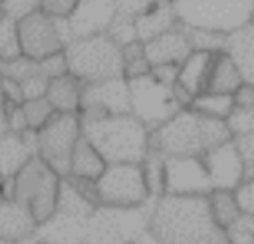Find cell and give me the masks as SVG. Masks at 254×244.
Segmentation results:
<instances>
[{"mask_svg": "<svg viewBox=\"0 0 254 244\" xmlns=\"http://www.w3.org/2000/svg\"><path fill=\"white\" fill-rule=\"evenodd\" d=\"M244 81L236 61L230 58V54L226 52H218L210 69V77H208V85L206 91H214V93H228L232 95Z\"/></svg>", "mask_w": 254, "mask_h": 244, "instance_id": "d4e9b609", "label": "cell"}, {"mask_svg": "<svg viewBox=\"0 0 254 244\" xmlns=\"http://www.w3.org/2000/svg\"><path fill=\"white\" fill-rule=\"evenodd\" d=\"M224 52L236 61L246 83L254 85V28L248 24L226 36Z\"/></svg>", "mask_w": 254, "mask_h": 244, "instance_id": "cb8c5ba5", "label": "cell"}, {"mask_svg": "<svg viewBox=\"0 0 254 244\" xmlns=\"http://www.w3.org/2000/svg\"><path fill=\"white\" fill-rule=\"evenodd\" d=\"M119 48L131 44V42H137V26H135V20H129V18H123V16H117L113 18V22L109 24L107 32H105Z\"/></svg>", "mask_w": 254, "mask_h": 244, "instance_id": "e575fe53", "label": "cell"}, {"mask_svg": "<svg viewBox=\"0 0 254 244\" xmlns=\"http://www.w3.org/2000/svg\"><path fill=\"white\" fill-rule=\"evenodd\" d=\"M81 119L75 113H56L36 137V155L62 179L69 175L75 143L81 139Z\"/></svg>", "mask_w": 254, "mask_h": 244, "instance_id": "ba28073f", "label": "cell"}, {"mask_svg": "<svg viewBox=\"0 0 254 244\" xmlns=\"http://www.w3.org/2000/svg\"><path fill=\"white\" fill-rule=\"evenodd\" d=\"M38 67H40V73L48 79H54V77H60V75H65L69 73V67H67V58H65V50L64 52H58L54 56H48L44 60L38 61Z\"/></svg>", "mask_w": 254, "mask_h": 244, "instance_id": "74e56055", "label": "cell"}, {"mask_svg": "<svg viewBox=\"0 0 254 244\" xmlns=\"http://www.w3.org/2000/svg\"><path fill=\"white\" fill-rule=\"evenodd\" d=\"M115 18V0H79L69 18L58 20L65 46L79 38L105 34Z\"/></svg>", "mask_w": 254, "mask_h": 244, "instance_id": "4fadbf2b", "label": "cell"}, {"mask_svg": "<svg viewBox=\"0 0 254 244\" xmlns=\"http://www.w3.org/2000/svg\"><path fill=\"white\" fill-rule=\"evenodd\" d=\"M131 113L129 81L125 77H111L103 81L83 83L79 119H97L105 115Z\"/></svg>", "mask_w": 254, "mask_h": 244, "instance_id": "7c38bea8", "label": "cell"}, {"mask_svg": "<svg viewBox=\"0 0 254 244\" xmlns=\"http://www.w3.org/2000/svg\"><path fill=\"white\" fill-rule=\"evenodd\" d=\"M206 202H208V210H210L212 222L222 232L242 214V208H240L236 190L214 188V190H210L206 194Z\"/></svg>", "mask_w": 254, "mask_h": 244, "instance_id": "484cf974", "label": "cell"}, {"mask_svg": "<svg viewBox=\"0 0 254 244\" xmlns=\"http://www.w3.org/2000/svg\"><path fill=\"white\" fill-rule=\"evenodd\" d=\"M208 179L214 188L222 190H236L244 183V163L236 151L234 141H226L202 155Z\"/></svg>", "mask_w": 254, "mask_h": 244, "instance_id": "9a60e30c", "label": "cell"}, {"mask_svg": "<svg viewBox=\"0 0 254 244\" xmlns=\"http://www.w3.org/2000/svg\"><path fill=\"white\" fill-rule=\"evenodd\" d=\"M85 228H87L85 218H75L56 212L48 222L38 226L36 236L44 244H83Z\"/></svg>", "mask_w": 254, "mask_h": 244, "instance_id": "d6986e66", "label": "cell"}, {"mask_svg": "<svg viewBox=\"0 0 254 244\" xmlns=\"http://www.w3.org/2000/svg\"><path fill=\"white\" fill-rule=\"evenodd\" d=\"M22 109H24V117H26L28 129L30 131H36V133L56 115V109L52 107V103L46 97L26 99L22 103Z\"/></svg>", "mask_w": 254, "mask_h": 244, "instance_id": "f546056e", "label": "cell"}, {"mask_svg": "<svg viewBox=\"0 0 254 244\" xmlns=\"http://www.w3.org/2000/svg\"><path fill=\"white\" fill-rule=\"evenodd\" d=\"M121 60H123V77L127 81L151 73V61L147 58L145 42H141V40L123 46L121 48Z\"/></svg>", "mask_w": 254, "mask_h": 244, "instance_id": "83f0119b", "label": "cell"}, {"mask_svg": "<svg viewBox=\"0 0 254 244\" xmlns=\"http://www.w3.org/2000/svg\"><path fill=\"white\" fill-rule=\"evenodd\" d=\"M151 75L155 79H159L165 85H175L177 77H179V65L177 63H163V65H153L151 67Z\"/></svg>", "mask_w": 254, "mask_h": 244, "instance_id": "7bdbcfd3", "label": "cell"}, {"mask_svg": "<svg viewBox=\"0 0 254 244\" xmlns=\"http://www.w3.org/2000/svg\"><path fill=\"white\" fill-rule=\"evenodd\" d=\"M16 34L20 44V54L34 61L65 50L64 36L60 32L58 20L36 10L16 22Z\"/></svg>", "mask_w": 254, "mask_h": 244, "instance_id": "8fae6325", "label": "cell"}, {"mask_svg": "<svg viewBox=\"0 0 254 244\" xmlns=\"http://www.w3.org/2000/svg\"><path fill=\"white\" fill-rule=\"evenodd\" d=\"M105 169H107V161L103 159L99 149L87 137L81 135V139L73 147L71 163H69V175L67 177L95 183L103 175Z\"/></svg>", "mask_w": 254, "mask_h": 244, "instance_id": "44dd1931", "label": "cell"}, {"mask_svg": "<svg viewBox=\"0 0 254 244\" xmlns=\"http://www.w3.org/2000/svg\"><path fill=\"white\" fill-rule=\"evenodd\" d=\"M62 177L54 173L38 155L14 177V200L24 204L38 226L58 212Z\"/></svg>", "mask_w": 254, "mask_h": 244, "instance_id": "5b68a950", "label": "cell"}, {"mask_svg": "<svg viewBox=\"0 0 254 244\" xmlns=\"http://www.w3.org/2000/svg\"><path fill=\"white\" fill-rule=\"evenodd\" d=\"M173 8L181 26L228 36L250 24L254 0H175Z\"/></svg>", "mask_w": 254, "mask_h": 244, "instance_id": "277c9868", "label": "cell"}, {"mask_svg": "<svg viewBox=\"0 0 254 244\" xmlns=\"http://www.w3.org/2000/svg\"><path fill=\"white\" fill-rule=\"evenodd\" d=\"M0 244H20V242H16V240H10V238H2V236H0Z\"/></svg>", "mask_w": 254, "mask_h": 244, "instance_id": "7dc6e473", "label": "cell"}, {"mask_svg": "<svg viewBox=\"0 0 254 244\" xmlns=\"http://www.w3.org/2000/svg\"><path fill=\"white\" fill-rule=\"evenodd\" d=\"M38 224L32 212L18 200H0V236L22 242L34 236Z\"/></svg>", "mask_w": 254, "mask_h": 244, "instance_id": "ffe728a7", "label": "cell"}, {"mask_svg": "<svg viewBox=\"0 0 254 244\" xmlns=\"http://www.w3.org/2000/svg\"><path fill=\"white\" fill-rule=\"evenodd\" d=\"M81 93H83V83L75 75L65 73V75L50 79L46 99L52 103L56 113H75V115H79Z\"/></svg>", "mask_w": 254, "mask_h": 244, "instance_id": "7402d4cb", "label": "cell"}, {"mask_svg": "<svg viewBox=\"0 0 254 244\" xmlns=\"http://www.w3.org/2000/svg\"><path fill=\"white\" fill-rule=\"evenodd\" d=\"M214 58H216V54L192 50V52L181 61V65H179L177 83H179L187 93H190L192 97H196L198 93L206 91Z\"/></svg>", "mask_w": 254, "mask_h": 244, "instance_id": "ac0fdd59", "label": "cell"}, {"mask_svg": "<svg viewBox=\"0 0 254 244\" xmlns=\"http://www.w3.org/2000/svg\"><path fill=\"white\" fill-rule=\"evenodd\" d=\"M137 38L141 42H149L173 28L179 26L173 2H155L143 16L137 18Z\"/></svg>", "mask_w": 254, "mask_h": 244, "instance_id": "603a6c76", "label": "cell"}, {"mask_svg": "<svg viewBox=\"0 0 254 244\" xmlns=\"http://www.w3.org/2000/svg\"><path fill=\"white\" fill-rule=\"evenodd\" d=\"M151 204L141 208H95L87 220L83 244H133L147 232Z\"/></svg>", "mask_w": 254, "mask_h": 244, "instance_id": "52a82bcc", "label": "cell"}, {"mask_svg": "<svg viewBox=\"0 0 254 244\" xmlns=\"http://www.w3.org/2000/svg\"><path fill=\"white\" fill-rule=\"evenodd\" d=\"M133 244H163V242H161V240H157V238L147 230V232H143V234H141Z\"/></svg>", "mask_w": 254, "mask_h": 244, "instance_id": "bcb514c9", "label": "cell"}, {"mask_svg": "<svg viewBox=\"0 0 254 244\" xmlns=\"http://www.w3.org/2000/svg\"><path fill=\"white\" fill-rule=\"evenodd\" d=\"M155 2L157 0H115V14L137 22V18L143 16Z\"/></svg>", "mask_w": 254, "mask_h": 244, "instance_id": "ab89813d", "label": "cell"}, {"mask_svg": "<svg viewBox=\"0 0 254 244\" xmlns=\"http://www.w3.org/2000/svg\"><path fill=\"white\" fill-rule=\"evenodd\" d=\"M151 151L163 157H202L200 115L192 109H181L163 125L151 129Z\"/></svg>", "mask_w": 254, "mask_h": 244, "instance_id": "9c48e42d", "label": "cell"}, {"mask_svg": "<svg viewBox=\"0 0 254 244\" xmlns=\"http://www.w3.org/2000/svg\"><path fill=\"white\" fill-rule=\"evenodd\" d=\"M196 244H228V240H226V236H224L222 230H214L212 234H208L206 238L198 240Z\"/></svg>", "mask_w": 254, "mask_h": 244, "instance_id": "f6af8a7d", "label": "cell"}, {"mask_svg": "<svg viewBox=\"0 0 254 244\" xmlns=\"http://www.w3.org/2000/svg\"><path fill=\"white\" fill-rule=\"evenodd\" d=\"M147 230L163 244H196L218 228L206 196L163 194L151 204Z\"/></svg>", "mask_w": 254, "mask_h": 244, "instance_id": "6da1fadb", "label": "cell"}, {"mask_svg": "<svg viewBox=\"0 0 254 244\" xmlns=\"http://www.w3.org/2000/svg\"><path fill=\"white\" fill-rule=\"evenodd\" d=\"M194 113L202 115V117H212V119H224L230 115V111L234 109V97L228 93H214V91H202L198 93L190 107Z\"/></svg>", "mask_w": 254, "mask_h": 244, "instance_id": "4316f807", "label": "cell"}, {"mask_svg": "<svg viewBox=\"0 0 254 244\" xmlns=\"http://www.w3.org/2000/svg\"><path fill=\"white\" fill-rule=\"evenodd\" d=\"M79 0H40V10L54 20H65L71 16Z\"/></svg>", "mask_w": 254, "mask_h": 244, "instance_id": "60d3db41", "label": "cell"}, {"mask_svg": "<svg viewBox=\"0 0 254 244\" xmlns=\"http://www.w3.org/2000/svg\"><path fill=\"white\" fill-rule=\"evenodd\" d=\"M131 113L149 129L163 125L183 107L179 105L173 87L161 83L151 73L129 81Z\"/></svg>", "mask_w": 254, "mask_h": 244, "instance_id": "30bf717a", "label": "cell"}, {"mask_svg": "<svg viewBox=\"0 0 254 244\" xmlns=\"http://www.w3.org/2000/svg\"><path fill=\"white\" fill-rule=\"evenodd\" d=\"M250 26L254 28V10H252V16H250Z\"/></svg>", "mask_w": 254, "mask_h": 244, "instance_id": "c3c4849f", "label": "cell"}, {"mask_svg": "<svg viewBox=\"0 0 254 244\" xmlns=\"http://www.w3.org/2000/svg\"><path fill=\"white\" fill-rule=\"evenodd\" d=\"M234 105L236 107H254V85L252 83H242L234 93Z\"/></svg>", "mask_w": 254, "mask_h": 244, "instance_id": "ee69618b", "label": "cell"}, {"mask_svg": "<svg viewBox=\"0 0 254 244\" xmlns=\"http://www.w3.org/2000/svg\"><path fill=\"white\" fill-rule=\"evenodd\" d=\"M83 137H87L111 163H143L149 155L151 129L143 125L133 113L105 115L81 121Z\"/></svg>", "mask_w": 254, "mask_h": 244, "instance_id": "7a4b0ae2", "label": "cell"}, {"mask_svg": "<svg viewBox=\"0 0 254 244\" xmlns=\"http://www.w3.org/2000/svg\"><path fill=\"white\" fill-rule=\"evenodd\" d=\"M228 244H254V216L242 212L226 230Z\"/></svg>", "mask_w": 254, "mask_h": 244, "instance_id": "d6a6232c", "label": "cell"}, {"mask_svg": "<svg viewBox=\"0 0 254 244\" xmlns=\"http://www.w3.org/2000/svg\"><path fill=\"white\" fill-rule=\"evenodd\" d=\"M226 125H228L232 139L246 135V133H254V107H236L234 105V109L226 117Z\"/></svg>", "mask_w": 254, "mask_h": 244, "instance_id": "d590c367", "label": "cell"}, {"mask_svg": "<svg viewBox=\"0 0 254 244\" xmlns=\"http://www.w3.org/2000/svg\"><path fill=\"white\" fill-rule=\"evenodd\" d=\"M0 8H2L6 18L18 22L24 16L40 10V0H2Z\"/></svg>", "mask_w": 254, "mask_h": 244, "instance_id": "f35d334b", "label": "cell"}, {"mask_svg": "<svg viewBox=\"0 0 254 244\" xmlns=\"http://www.w3.org/2000/svg\"><path fill=\"white\" fill-rule=\"evenodd\" d=\"M236 145V151L244 163V181L254 179V133H246L232 139Z\"/></svg>", "mask_w": 254, "mask_h": 244, "instance_id": "8d00e7d4", "label": "cell"}, {"mask_svg": "<svg viewBox=\"0 0 254 244\" xmlns=\"http://www.w3.org/2000/svg\"><path fill=\"white\" fill-rule=\"evenodd\" d=\"M157 2H175V0H157Z\"/></svg>", "mask_w": 254, "mask_h": 244, "instance_id": "681fc988", "label": "cell"}, {"mask_svg": "<svg viewBox=\"0 0 254 244\" xmlns=\"http://www.w3.org/2000/svg\"><path fill=\"white\" fill-rule=\"evenodd\" d=\"M141 169H143V177H145L151 198L155 200V198L163 196L165 194V183H167L165 181V157L155 153V151H149V155L141 163Z\"/></svg>", "mask_w": 254, "mask_h": 244, "instance_id": "f1b7e54d", "label": "cell"}, {"mask_svg": "<svg viewBox=\"0 0 254 244\" xmlns=\"http://www.w3.org/2000/svg\"><path fill=\"white\" fill-rule=\"evenodd\" d=\"M236 196H238V202H240L242 212L254 216V179L244 181V183L236 188Z\"/></svg>", "mask_w": 254, "mask_h": 244, "instance_id": "b9f144b4", "label": "cell"}, {"mask_svg": "<svg viewBox=\"0 0 254 244\" xmlns=\"http://www.w3.org/2000/svg\"><path fill=\"white\" fill-rule=\"evenodd\" d=\"M36 131L0 135V179H14L36 157Z\"/></svg>", "mask_w": 254, "mask_h": 244, "instance_id": "2e32d148", "label": "cell"}, {"mask_svg": "<svg viewBox=\"0 0 254 244\" xmlns=\"http://www.w3.org/2000/svg\"><path fill=\"white\" fill-rule=\"evenodd\" d=\"M145 50H147V58L153 65H163V63H177L181 65V61L192 52L190 40L187 36V30L179 24L177 28L145 42Z\"/></svg>", "mask_w": 254, "mask_h": 244, "instance_id": "e0dca14e", "label": "cell"}, {"mask_svg": "<svg viewBox=\"0 0 254 244\" xmlns=\"http://www.w3.org/2000/svg\"><path fill=\"white\" fill-rule=\"evenodd\" d=\"M18 56L22 54H20V44L16 34V22L10 18H2L0 20V61L12 60Z\"/></svg>", "mask_w": 254, "mask_h": 244, "instance_id": "836d02e7", "label": "cell"}, {"mask_svg": "<svg viewBox=\"0 0 254 244\" xmlns=\"http://www.w3.org/2000/svg\"><path fill=\"white\" fill-rule=\"evenodd\" d=\"M65 58L69 73L75 75L81 83L123 77L121 48L107 34L69 42L65 46Z\"/></svg>", "mask_w": 254, "mask_h": 244, "instance_id": "3957f363", "label": "cell"}, {"mask_svg": "<svg viewBox=\"0 0 254 244\" xmlns=\"http://www.w3.org/2000/svg\"><path fill=\"white\" fill-rule=\"evenodd\" d=\"M165 194L206 196L212 190L202 157H165Z\"/></svg>", "mask_w": 254, "mask_h": 244, "instance_id": "5bb4252c", "label": "cell"}, {"mask_svg": "<svg viewBox=\"0 0 254 244\" xmlns=\"http://www.w3.org/2000/svg\"><path fill=\"white\" fill-rule=\"evenodd\" d=\"M183 28H185V26H183ZM185 30H187V36H189V40H190L192 50L210 52V54L224 52L226 34L212 32V30H202V28H185Z\"/></svg>", "mask_w": 254, "mask_h": 244, "instance_id": "1f68e13d", "label": "cell"}, {"mask_svg": "<svg viewBox=\"0 0 254 244\" xmlns=\"http://www.w3.org/2000/svg\"><path fill=\"white\" fill-rule=\"evenodd\" d=\"M36 73H40L38 61L30 60V58L18 56V58L0 61V77L2 79H12L16 83H22V81H26L28 77H32Z\"/></svg>", "mask_w": 254, "mask_h": 244, "instance_id": "4dcf8cb0", "label": "cell"}, {"mask_svg": "<svg viewBox=\"0 0 254 244\" xmlns=\"http://www.w3.org/2000/svg\"><path fill=\"white\" fill-rule=\"evenodd\" d=\"M97 202L107 208H141L153 202L141 163H111L95 181Z\"/></svg>", "mask_w": 254, "mask_h": 244, "instance_id": "8992f818", "label": "cell"}]
</instances>
